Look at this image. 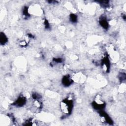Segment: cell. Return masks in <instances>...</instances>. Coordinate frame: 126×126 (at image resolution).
Returning a JSON list of instances; mask_svg holds the SVG:
<instances>
[{"label":"cell","instance_id":"277c9868","mask_svg":"<svg viewBox=\"0 0 126 126\" xmlns=\"http://www.w3.org/2000/svg\"><path fill=\"white\" fill-rule=\"evenodd\" d=\"M0 42L2 45H4L7 42V38L6 36L3 33H1V36H0Z\"/></svg>","mask_w":126,"mask_h":126},{"label":"cell","instance_id":"8992f818","mask_svg":"<svg viewBox=\"0 0 126 126\" xmlns=\"http://www.w3.org/2000/svg\"><path fill=\"white\" fill-rule=\"evenodd\" d=\"M77 17L76 15H71V21L74 23H75L77 21Z\"/></svg>","mask_w":126,"mask_h":126},{"label":"cell","instance_id":"7a4b0ae2","mask_svg":"<svg viewBox=\"0 0 126 126\" xmlns=\"http://www.w3.org/2000/svg\"><path fill=\"white\" fill-rule=\"evenodd\" d=\"M26 103V99L24 97H20L16 101V102L14 104L15 105L21 107L23 105H24V104Z\"/></svg>","mask_w":126,"mask_h":126},{"label":"cell","instance_id":"6da1fadb","mask_svg":"<svg viewBox=\"0 0 126 126\" xmlns=\"http://www.w3.org/2000/svg\"><path fill=\"white\" fill-rule=\"evenodd\" d=\"M73 107V102L71 100H65L62 103V108L63 111L66 114L71 112Z\"/></svg>","mask_w":126,"mask_h":126},{"label":"cell","instance_id":"5b68a950","mask_svg":"<svg viewBox=\"0 0 126 126\" xmlns=\"http://www.w3.org/2000/svg\"><path fill=\"white\" fill-rule=\"evenodd\" d=\"M100 24L105 29H107L108 28V23H107L106 20L104 19V18H103L102 19H101L100 20Z\"/></svg>","mask_w":126,"mask_h":126},{"label":"cell","instance_id":"3957f363","mask_svg":"<svg viewBox=\"0 0 126 126\" xmlns=\"http://www.w3.org/2000/svg\"><path fill=\"white\" fill-rule=\"evenodd\" d=\"M72 80L69 76H65L63 78V84L65 86H69L71 85Z\"/></svg>","mask_w":126,"mask_h":126}]
</instances>
